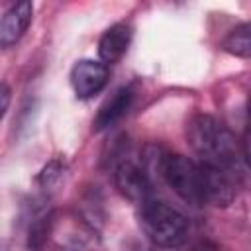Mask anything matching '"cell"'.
I'll use <instances>...</instances> for the list:
<instances>
[{
	"mask_svg": "<svg viewBox=\"0 0 251 251\" xmlns=\"http://www.w3.org/2000/svg\"><path fill=\"white\" fill-rule=\"evenodd\" d=\"M108 82V67L102 61L82 59L71 71V84L78 98H92Z\"/></svg>",
	"mask_w": 251,
	"mask_h": 251,
	"instance_id": "5b68a950",
	"label": "cell"
},
{
	"mask_svg": "<svg viewBox=\"0 0 251 251\" xmlns=\"http://www.w3.org/2000/svg\"><path fill=\"white\" fill-rule=\"evenodd\" d=\"M10 100H12V90L6 82H0V120L4 118L8 106H10Z\"/></svg>",
	"mask_w": 251,
	"mask_h": 251,
	"instance_id": "8fae6325",
	"label": "cell"
},
{
	"mask_svg": "<svg viewBox=\"0 0 251 251\" xmlns=\"http://www.w3.org/2000/svg\"><path fill=\"white\" fill-rule=\"evenodd\" d=\"M186 137L200 163L229 171L239 176L247 153L241 151L235 133L208 114H196L186 126Z\"/></svg>",
	"mask_w": 251,
	"mask_h": 251,
	"instance_id": "6da1fadb",
	"label": "cell"
},
{
	"mask_svg": "<svg viewBox=\"0 0 251 251\" xmlns=\"http://www.w3.org/2000/svg\"><path fill=\"white\" fill-rule=\"evenodd\" d=\"M133 102H135V86L133 84H126V86L118 88L100 106V110L94 118V129L100 131V129H106V127L114 126L118 120H122L129 112Z\"/></svg>",
	"mask_w": 251,
	"mask_h": 251,
	"instance_id": "52a82bcc",
	"label": "cell"
},
{
	"mask_svg": "<svg viewBox=\"0 0 251 251\" xmlns=\"http://www.w3.org/2000/svg\"><path fill=\"white\" fill-rule=\"evenodd\" d=\"M139 224L143 233L161 247L184 245L190 231V224L182 212L153 198L139 204Z\"/></svg>",
	"mask_w": 251,
	"mask_h": 251,
	"instance_id": "3957f363",
	"label": "cell"
},
{
	"mask_svg": "<svg viewBox=\"0 0 251 251\" xmlns=\"http://www.w3.org/2000/svg\"><path fill=\"white\" fill-rule=\"evenodd\" d=\"M157 169L165 184L186 204H208V175L206 165L178 153H165L157 161Z\"/></svg>",
	"mask_w": 251,
	"mask_h": 251,
	"instance_id": "7a4b0ae2",
	"label": "cell"
},
{
	"mask_svg": "<svg viewBox=\"0 0 251 251\" xmlns=\"http://www.w3.org/2000/svg\"><path fill=\"white\" fill-rule=\"evenodd\" d=\"M224 51L237 55V57H249L251 55V35H249V24H241L235 29L227 33V37L222 43Z\"/></svg>",
	"mask_w": 251,
	"mask_h": 251,
	"instance_id": "9c48e42d",
	"label": "cell"
},
{
	"mask_svg": "<svg viewBox=\"0 0 251 251\" xmlns=\"http://www.w3.org/2000/svg\"><path fill=\"white\" fill-rule=\"evenodd\" d=\"M33 18V4L29 0H22L8 8L4 16H0V47H12L22 39L27 25Z\"/></svg>",
	"mask_w": 251,
	"mask_h": 251,
	"instance_id": "8992f818",
	"label": "cell"
},
{
	"mask_svg": "<svg viewBox=\"0 0 251 251\" xmlns=\"http://www.w3.org/2000/svg\"><path fill=\"white\" fill-rule=\"evenodd\" d=\"M49 224H51V216H41L29 229V239H27V245L31 251H39L41 245L45 243L47 239V233H49Z\"/></svg>",
	"mask_w": 251,
	"mask_h": 251,
	"instance_id": "30bf717a",
	"label": "cell"
},
{
	"mask_svg": "<svg viewBox=\"0 0 251 251\" xmlns=\"http://www.w3.org/2000/svg\"><path fill=\"white\" fill-rule=\"evenodd\" d=\"M114 184L122 196L135 204H143L151 200L153 184L143 167L133 161H120L114 169Z\"/></svg>",
	"mask_w": 251,
	"mask_h": 251,
	"instance_id": "277c9868",
	"label": "cell"
},
{
	"mask_svg": "<svg viewBox=\"0 0 251 251\" xmlns=\"http://www.w3.org/2000/svg\"><path fill=\"white\" fill-rule=\"evenodd\" d=\"M131 33H133L131 25L126 24V22L114 24L112 27H108L102 33V37L98 41V55H100V59H102V63L106 67H108V63L114 65L124 57V53L129 47Z\"/></svg>",
	"mask_w": 251,
	"mask_h": 251,
	"instance_id": "ba28073f",
	"label": "cell"
}]
</instances>
